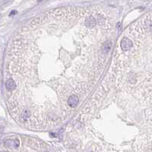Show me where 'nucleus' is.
Masks as SVG:
<instances>
[{
    "instance_id": "nucleus-3",
    "label": "nucleus",
    "mask_w": 152,
    "mask_h": 152,
    "mask_svg": "<svg viewBox=\"0 0 152 152\" xmlns=\"http://www.w3.org/2000/svg\"><path fill=\"white\" fill-rule=\"evenodd\" d=\"M5 88L8 91H13L16 89V83L13 79H8L5 82Z\"/></svg>"
},
{
    "instance_id": "nucleus-2",
    "label": "nucleus",
    "mask_w": 152,
    "mask_h": 152,
    "mask_svg": "<svg viewBox=\"0 0 152 152\" xmlns=\"http://www.w3.org/2000/svg\"><path fill=\"white\" fill-rule=\"evenodd\" d=\"M20 144L19 139H8L4 142V146L9 148H16Z\"/></svg>"
},
{
    "instance_id": "nucleus-1",
    "label": "nucleus",
    "mask_w": 152,
    "mask_h": 152,
    "mask_svg": "<svg viewBox=\"0 0 152 152\" xmlns=\"http://www.w3.org/2000/svg\"><path fill=\"white\" fill-rule=\"evenodd\" d=\"M120 46L122 50L124 51H127V50H129L132 47V41L128 39V38H123L122 40L121 41V44Z\"/></svg>"
},
{
    "instance_id": "nucleus-7",
    "label": "nucleus",
    "mask_w": 152,
    "mask_h": 152,
    "mask_svg": "<svg viewBox=\"0 0 152 152\" xmlns=\"http://www.w3.org/2000/svg\"><path fill=\"white\" fill-rule=\"evenodd\" d=\"M44 152H48V151H44Z\"/></svg>"
},
{
    "instance_id": "nucleus-4",
    "label": "nucleus",
    "mask_w": 152,
    "mask_h": 152,
    "mask_svg": "<svg viewBox=\"0 0 152 152\" xmlns=\"http://www.w3.org/2000/svg\"><path fill=\"white\" fill-rule=\"evenodd\" d=\"M79 103V98L75 95H72L69 97V99H67V103H68L69 106L74 108V107L76 106V105Z\"/></svg>"
},
{
    "instance_id": "nucleus-5",
    "label": "nucleus",
    "mask_w": 152,
    "mask_h": 152,
    "mask_svg": "<svg viewBox=\"0 0 152 152\" xmlns=\"http://www.w3.org/2000/svg\"><path fill=\"white\" fill-rule=\"evenodd\" d=\"M85 24L89 28H93L95 24H96V21H95V18L93 16H89L85 20Z\"/></svg>"
},
{
    "instance_id": "nucleus-6",
    "label": "nucleus",
    "mask_w": 152,
    "mask_h": 152,
    "mask_svg": "<svg viewBox=\"0 0 152 152\" xmlns=\"http://www.w3.org/2000/svg\"><path fill=\"white\" fill-rule=\"evenodd\" d=\"M2 152H9V151H2Z\"/></svg>"
}]
</instances>
